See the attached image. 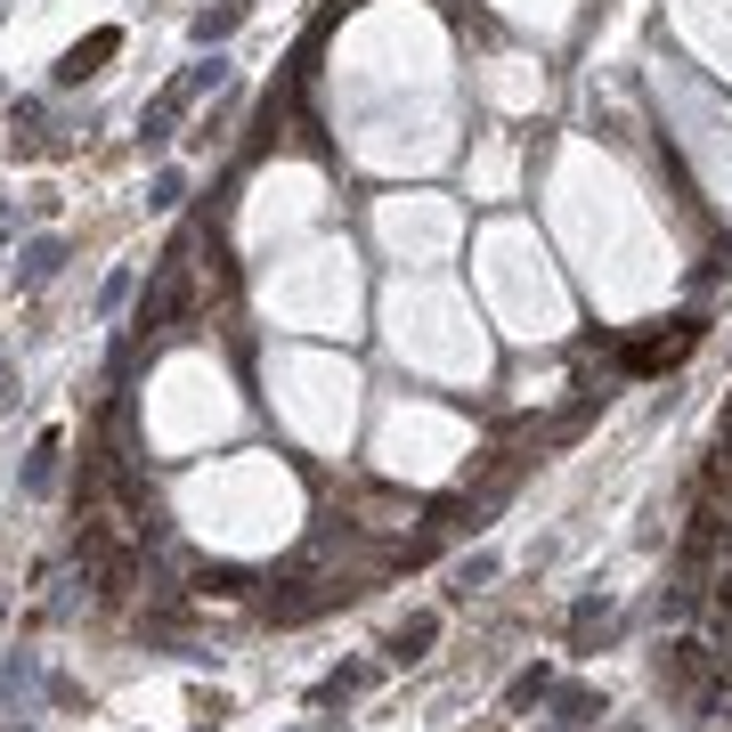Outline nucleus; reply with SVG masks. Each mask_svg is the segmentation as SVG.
I'll return each instance as SVG.
<instances>
[{"label": "nucleus", "mask_w": 732, "mask_h": 732, "mask_svg": "<svg viewBox=\"0 0 732 732\" xmlns=\"http://www.w3.org/2000/svg\"><path fill=\"white\" fill-rule=\"evenodd\" d=\"M496 578V554H472V561H456V586H465V594H472V586H489Z\"/></svg>", "instance_id": "nucleus-5"}, {"label": "nucleus", "mask_w": 732, "mask_h": 732, "mask_svg": "<svg viewBox=\"0 0 732 732\" xmlns=\"http://www.w3.org/2000/svg\"><path fill=\"white\" fill-rule=\"evenodd\" d=\"M33 692H41V652H17V659H0V700H9L17 717H33Z\"/></svg>", "instance_id": "nucleus-1"}, {"label": "nucleus", "mask_w": 732, "mask_h": 732, "mask_svg": "<svg viewBox=\"0 0 732 732\" xmlns=\"http://www.w3.org/2000/svg\"><path fill=\"white\" fill-rule=\"evenodd\" d=\"M431 635H439V619H431V611H424V619H407V626H400V643H391V659H424V652H431Z\"/></svg>", "instance_id": "nucleus-2"}, {"label": "nucleus", "mask_w": 732, "mask_h": 732, "mask_svg": "<svg viewBox=\"0 0 732 732\" xmlns=\"http://www.w3.org/2000/svg\"><path fill=\"white\" fill-rule=\"evenodd\" d=\"M98 57H114V33H90L81 50L66 57V81H81V74H98Z\"/></svg>", "instance_id": "nucleus-3"}, {"label": "nucleus", "mask_w": 732, "mask_h": 732, "mask_svg": "<svg viewBox=\"0 0 732 732\" xmlns=\"http://www.w3.org/2000/svg\"><path fill=\"white\" fill-rule=\"evenodd\" d=\"M50 472H57V439H41V448H33V465H25V489L41 496V489H50Z\"/></svg>", "instance_id": "nucleus-4"}]
</instances>
